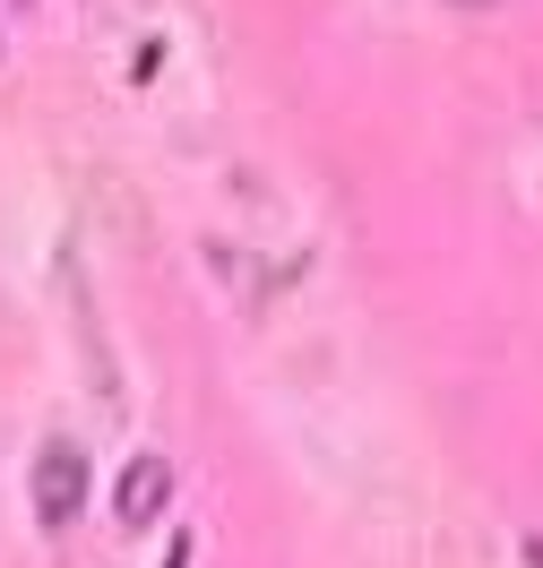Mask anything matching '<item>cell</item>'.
Here are the masks:
<instances>
[{
	"mask_svg": "<svg viewBox=\"0 0 543 568\" xmlns=\"http://www.w3.org/2000/svg\"><path fill=\"white\" fill-rule=\"evenodd\" d=\"M526 560H535V568H543V542H535V551H526Z\"/></svg>",
	"mask_w": 543,
	"mask_h": 568,
	"instance_id": "cell-4",
	"label": "cell"
},
{
	"mask_svg": "<svg viewBox=\"0 0 543 568\" xmlns=\"http://www.w3.org/2000/svg\"><path fill=\"white\" fill-rule=\"evenodd\" d=\"M78 508H87V457H78L70 439H52L36 457V517L43 526H70Z\"/></svg>",
	"mask_w": 543,
	"mask_h": 568,
	"instance_id": "cell-1",
	"label": "cell"
},
{
	"mask_svg": "<svg viewBox=\"0 0 543 568\" xmlns=\"http://www.w3.org/2000/svg\"><path fill=\"white\" fill-rule=\"evenodd\" d=\"M164 491H173V465L164 457H130V474H121V526H155L164 517Z\"/></svg>",
	"mask_w": 543,
	"mask_h": 568,
	"instance_id": "cell-2",
	"label": "cell"
},
{
	"mask_svg": "<svg viewBox=\"0 0 543 568\" xmlns=\"http://www.w3.org/2000/svg\"><path fill=\"white\" fill-rule=\"evenodd\" d=\"M457 9H492V0H457Z\"/></svg>",
	"mask_w": 543,
	"mask_h": 568,
	"instance_id": "cell-3",
	"label": "cell"
}]
</instances>
